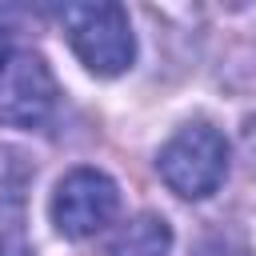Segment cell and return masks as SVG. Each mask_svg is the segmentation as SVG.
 <instances>
[{
	"instance_id": "obj_1",
	"label": "cell",
	"mask_w": 256,
	"mask_h": 256,
	"mask_svg": "<svg viewBox=\"0 0 256 256\" xmlns=\"http://www.w3.org/2000/svg\"><path fill=\"white\" fill-rule=\"evenodd\" d=\"M64 24V40L76 52V60L92 72V76H120L132 68L136 60V32L132 20L120 4L112 0H96V4H64L60 12Z\"/></svg>"
},
{
	"instance_id": "obj_2",
	"label": "cell",
	"mask_w": 256,
	"mask_h": 256,
	"mask_svg": "<svg viewBox=\"0 0 256 256\" xmlns=\"http://www.w3.org/2000/svg\"><path fill=\"white\" fill-rule=\"evenodd\" d=\"M160 180L184 200H208L228 176V140L204 120L176 128L156 152Z\"/></svg>"
},
{
	"instance_id": "obj_3",
	"label": "cell",
	"mask_w": 256,
	"mask_h": 256,
	"mask_svg": "<svg viewBox=\"0 0 256 256\" xmlns=\"http://www.w3.org/2000/svg\"><path fill=\"white\" fill-rule=\"evenodd\" d=\"M120 212V188L100 168H72L56 180L48 216L64 240H88L104 232Z\"/></svg>"
},
{
	"instance_id": "obj_4",
	"label": "cell",
	"mask_w": 256,
	"mask_h": 256,
	"mask_svg": "<svg viewBox=\"0 0 256 256\" xmlns=\"http://www.w3.org/2000/svg\"><path fill=\"white\" fill-rule=\"evenodd\" d=\"M56 108V80L40 52L8 56L0 72V124L12 128H40Z\"/></svg>"
},
{
	"instance_id": "obj_5",
	"label": "cell",
	"mask_w": 256,
	"mask_h": 256,
	"mask_svg": "<svg viewBox=\"0 0 256 256\" xmlns=\"http://www.w3.org/2000/svg\"><path fill=\"white\" fill-rule=\"evenodd\" d=\"M168 244H172V232L160 216L144 212L136 216L108 248V256H168Z\"/></svg>"
},
{
	"instance_id": "obj_6",
	"label": "cell",
	"mask_w": 256,
	"mask_h": 256,
	"mask_svg": "<svg viewBox=\"0 0 256 256\" xmlns=\"http://www.w3.org/2000/svg\"><path fill=\"white\" fill-rule=\"evenodd\" d=\"M0 256H28L20 196H0Z\"/></svg>"
},
{
	"instance_id": "obj_7",
	"label": "cell",
	"mask_w": 256,
	"mask_h": 256,
	"mask_svg": "<svg viewBox=\"0 0 256 256\" xmlns=\"http://www.w3.org/2000/svg\"><path fill=\"white\" fill-rule=\"evenodd\" d=\"M8 56H12V44H8V32H4V24H0V72H4V64H8Z\"/></svg>"
}]
</instances>
